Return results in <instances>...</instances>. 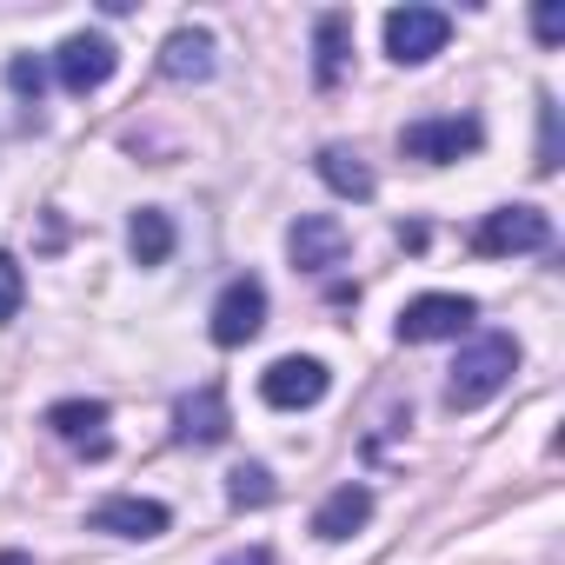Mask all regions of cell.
I'll return each instance as SVG.
<instances>
[{"label": "cell", "mask_w": 565, "mask_h": 565, "mask_svg": "<svg viewBox=\"0 0 565 565\" xmlns=\"http://www.w3.org/2000/svg\"><path fill=\"white\" fill-rule=\"evenodd\" d=\"M512 373H519V340H512V333H479V340L452 360L446 406H452V413H472V406H486L492 393H505Z\"/></svg>", "instance_id": "obj_1"}, {"label": "cell", "mask_w": 565, "mask_h": 565, "mask_svg": "<svg viewBox=\"0 0 565 565\" xmlns=\"http://www.w3.org/2000/svg\"><path fill=\"white\" fill-rule=\"evenodd\" d=\"M479 147H486V127L472 114H433V120H413L399 134V153L419 160V167H452V160H466Z\"/></svg>", "instance_id": "obj_2"}, {"label": "cell", "mask_w": 565, "mask_h": 565, "mask_svg": "<svg viewBox=\"0 0 565 565\" xmlns=\"http://www.w3.org/2000/svg\"><path fill=\"white\" fill-rule=\"evenodd\" d=\"M552 246V220L539 206H499L472 226V253L486 259H512V253H545Z\"/></svg>", "instance_id": "obj_3"}, {"label": "cell", "mask_w": 565, "mask_h": 565, "mask_svg": "<svg viewBox=\"0 0 565 565\" xmlns=\"http://www.w3.org/2000/svg\"><path fill=\"white\" fill-rule=\"evenodd\" d=\"M259 327H266V287L246 273V279H226L220 287V300H213V320H206V333H213V347H246V340H259Z\"/></svg>", "instance_id": "obj_4"}, {"label": "cell", "mask_w": 565, "mask_h": 565, "mask_svg": "<svg viewBox=\"0 0 565 565\" xmlns=\"http://www.w3.org/2000/svg\"><path fill=\"white\" fill-rule=\"evenodd\" d=\"M446 41H452V14H439V8H393L386 14V54L399 67H426Z\"/></svg>", "instance_id": "obj_5"}, {"label": "cell", "mask_w": 565, "mask_h": 565, "mask_svg": "<svg viewBox=\"0 0 565 565\" xmlns=\"http://www.w3.org/2000/svg\"><path fill=\"white\" fill-rule=\"evenodd\" d=\"M472 320H479V307H472L466 294H419V300H406V313H399V340H406V347L459 340Z\"/></svg>", "instance_id": "obj_6"}, {"label": "cell", "mask_w": 565, "mask_h": 565, "mask_svg": "<svg viewBox=\"0 0 565 565\" xmlns=\"http://www.w3.org/2000/svg\"><path fill=\"white\" fill-rule=\"evenodd\" d=\"M327 386H333V373L320 366V360H273L266 373H259V399L266 406H279V413H307V406H320L327 399Z\"/></svg>", "instance_id": "obj_7"}, {"label": "cell", "mask_w": 565, "mask_h": 565, "mask_svg": "<svg viewBox=\"0 0 565 565\" xmlns=\"http://www.w3.org/2000/svg\"><path fill=\"white\" fill-rule=\"evenodd\" d=\"M114 67H120V54H114L107 34H67L61 54H54V81L67 94H100L114 81Z\"/></svg>", "instance_id": "obj_8"}, {"label": "cell", "mask_w": 565, "mask_h": 565, "mask_svg": "<svg viewBox=\"0 0 565 565\" xmlns=\"http://www.w3.org/2000/svg\"><path fill=\"white\" fill-rule=\"evenodd\" d=\"M173 525V512L160 499H140V492H114L87 512V532H107V539H160Z\"/></svg>", "instance_id": "obj_9"}, {"label": "cell", "mask_w": 565, "mask_h": 565, "mask_svg": "<svg viewBox=\"0 0 565 565\" xmlns=\"http://www.w3.org/2000/svg\"><path fill=\"white\" fill-rule=\"evenodd\" d=\"M47 433L67 439V446L87 452V459H107V452H114V439H107V406H100V399H54V406H47Z\"/></svg>", "instance_id": "obj_10"}, {"label": "cell", "mask_w": 565, "mask_h": 565, "mask_svg": "<svg viewBox=\"0 0 565 565\" xmlns=\"http://www.w3.org/2000/svg\"><path fill=\"white\" fill-rule=\"evenodd\" d=\"M287 253H294L300 273H327V266L347 259V226L333 213H300L294 233H287Z\"/></svg>", "instance_id": "obj_11"}, {"label": "cell", "mask_w": 565, "mask_h": 565, "mask_svg": "<svg viewBox=\"0 0 565 565\" xmlns=\"http://www.w3.org/2000/svg\"><path fill=\"white\" fill-rule=\"evenodd\" d=\"M226 433H233V413H226L220 386H200L173 406V439L180 446H226Z\"/></svg>", "instance_id": "obj_12"}, {"label": "cell", "mask_w": 565, "mask_h": 565, "mask_svg": "<svg viewBox=\"0 0 565 565\" xmlns=\"http://www.w3.org/2000/svg\"><path fill=\"white\" fill-rule=\"evenodd\" d=\"M347 61H353V14H320L313 21V87L333 94L347 81Z\"/></svg>", "instance_id": "obj_13"}, {"label": "cell", "mask_w": 565, "mask_h": 565, "mask_svg": "<svg viewBox=\"0 0 565 565\" xmlns=\"http://www.w3.org/2000/svg\"><path fill=\"white\" fill-rule=\"evenodd\" d=\"M213 67H220V47H213L206 28H173L167 34V47H160V74L167 81L193 87V81H213Z\"/></svg>", "instance_id": "obj_14"}, {"label": "cell", "mask_w": 565, "mask_h": 565, "mask_svg": "<svg viewBox=\"0 0 565 565\" xmlns=\"http://www.w3.org/2000/svg\"><path fill=\"white\" fill-rule=\"evenodd\" d=\"M366 519H373V492H366V486H340V492H327V505L313 512V532H320L327 545H340V539H353Z\"/></svg>", "instance_id": "obj_15"}, {"label": "cell", "mask_w": 565, "mask_h": 565, "mask_svg": "<svg viewBox=\"0 0 565 565\" xmlns=\"http://www.w3.org/2000/svg\"><path fill=\"white\" fill-rule=\"evenodd\" d=\"M313 167H320V180H327L340 200H373V186H380V180H373V167H366L353 147H320V160H313Z\"/></svg>", "instance_id": "obj_16"}, {"label": "cell", "mask_w": 565, "mask_h": 565, "mask_svg": "<svg viewBox=\"0 0 565 565\" xmlns=\"http://www.w3.org/2000/svg\"><path fill=\"white\" fill-rule=\"evenodd\" d=\"M127 253H134L140 266H160V259L173 253V220H167L160 206H140L134 226H127Z\"/></svg>", "instance_id": "obj_17"}, {"label": "cell", "mask_w": 565, "mask_h": 565, "mask_svg": "<svg viewBox=\"0 0 565 565\" xmlns=\"http://www.w3.org/2000/svg\"><path fill=\"white\" fill-rule=\"evenodd\" d=\"M273 492H279V486H273L266 466H233V472H226V499H233L239 512H246V505H273Z\"/></svg>", "instance_id": "obj_18"}, {"label": "cell", "mask_w": 565, "mask_h": 565, "mask_svg": "<svg viewBox=\"0 0 565 565\" xmlns=\"http://www.w3.org/2000/svg\"><path fill=\"white\" fill-rule=\"evenodd\" d=\"M8 87L41 107V94H47V61H41V54H14V61H8Z\"/></svg>", "instance_id": "obj_19"}, {"label": "cell", "mask_w": 565, "mask_h": 565, "mask_svg": "<svg viewBox=\"0 0 565 565\" xmlns=\"http://www.w3.org/2000/svg\"><path fill=\"white\" fill-rule=\"evenodd\" d=\"M539 173H558V100L552 94H539V160H532Z\"/></svg>", "instance_id": "obj_20"}, {"label": "cell", "mask_w": 565, "mask_h": 565, "mask_svg": "<svg viewBox=\"0 0 565 565\" xmlns=\"http://www.w3.org/2000/svg\"><path fill=\"white\" fill-rule=\"evenodd\" d=\"M21 300H28V273H21L14 253H0V327L21 313Z\"/></svg>", "instance_id": "obj_21"}, {"label": "cell", "mask_w": 565, "mask_h": 565, "mask_svg": "<svg viewBox=\"0 0 565 565\" xmlns=\"http://www.w3.org/2000/svg\"><path fill=\"white\" fill-rule=\"evenodd\" d=\"M532 34H539L545 47H558V41H565V8H558V0H545V8H532Z\"/></svg>", "instance_id": "obj_22"}, {"label": "cell", "mask_w": 565, "mask_h": 565, "mask_svg": "<svg viewBox=\"0 0 565 565\" xmlns=\"http://www.w3.org/2000/svg\"><path fill=\"white\" fill-rule=\"evenodd\" d=\"M220 565H273V552H266V545H239V552H226Z\"/></svg>", "instance_id": "obj_23"}, {"label": "cell", "mask_w": 565, "mask_h": 565, "mask_svg": "<svg viewBox=\"0 0 565 565\" xmlns=\"http://www.w3.org/2000/svg\"><path fill=\"white\" fill-rule=\"evenodd\" d=\"M0 565H34V558H28V552H14V545H8V552H0Z\"/></svg>", "instance_id": "obj_24"}]
</instances>
